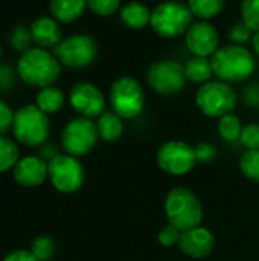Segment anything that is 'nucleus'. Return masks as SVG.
Returning a JSON list of instances; mask_svg holds the SVG:
<instances>
[{
	"mask_svg": "<svg viewBox=\"0 0 259 261\" xmlns=\"http://www.w3.org/2000/svg\"><path fill=\"white\" fill-rule=\"evenodd\" d=\"M0 60H2V46H0Z\"/></svg>",
	"mask_w": 259,
	"mask_h": 261,
	"instance_id": "nucleus-41",
	"label": "nucleus"
},
{
	"mask_svg": "<svg viewBox=\"0 0 259 261\" xmlns=\"http://www.w3.org/2000/svg\"><path fill=\"white\" fill-rule=\"evenodd\" d=\"M246 98H247L249 104H252V106L259 104V86H250L246 90Z\"/></svg>",
	"mask_w": 259,
	"mask_h": 261,
	"instance_id": "nucleus-39",
	"label": "nucleus"
},
{
	"mask_svg": "<svg viewBox=\"0 0 259 261\" xmlns=\"http://www.w3.org/2000/svg\"><path fill=\"white\" fill-rule=\"evenodd\" d=\"M218 132L223 136V139H226L227 142H234V141L240 139V136H241V132H243L241 121L232 113L224 115L220 118Z\"/></svg>",
	"mask_w": 259,
	"mask_h": 261,
	"instance_id": "nucleus-25",
	"label": "nucleus"
},
{
	"mask_svg": "<svg viewBox=\"0 0 259 261\" xmlns=\"http://www.w3.org/2000/svg\"><path fill=\"white\" fill-rule=\"evenodd\" d=\"M55 242L49 236H40L32 242L31 252L38 261H46L53 257L55 254Z\"/></svg>",
	"mask_w": 259,
	"mask_h": 261,
	"instance_id": "nucleus-27",
	"label": "nucleus"
},
{
	"mask_svg": "<svg viewBox=\"0 0 259 261\" xmlns=\"http://www.w3.org/2000/svg\"><path fill=\"white\" fill-rule=\"evenodd\" d=\"M226 0H188L192 14L202 20H211L224 9Z\"/></svg>",
	"mask_w": 259,
	"mask_h": 261,
	"instance_id": "nucleus-23",
	"label": "nucleus"
},
{
	"mask_svg": "<svg viewBox=\"0 0 259 261\" xmlns=\"http://www.w3.org/2000/svg\"><path fill=\"white\" fill-rule=\"evenodd\" d=\"M165 213L168 223L180 232L189 231L202 225L203 206L198 197L188 188H172L165 199Z\"/></svg>",
	"mask_w": 259,
	"mask_h": 261,
	"instance_id": "nucleus-3",
	"label": "nucleus"
},
{
	"mask_svg": "<svg viewBox=\"0 0 259 261\" xmlns=\"http://www.w3.org/2000/svg\"><path fill=\"white\" fill-rule=\"evenodd\" d=\"M180 236H182V232L176 226H172V225L168 223L166 226H163L160 229V232H159V242L163 246H172V245L179 243Z\"/></svg>",
	"mask_w": 259,
	"mask_h": 261,
	"instance_id": "nucleus-33",
	"label": "nucleus"
},
{
	"mask_svg": "<svg viewBox=\"0 0 259 261\" xmlns=\"http://www.w3.org/2000/svg\"><path fill=\"white\" fill-rule=\"evenodd\" d=\"M87 8V0H50L52 17L60 23H72L79 18Z\"/></svg>",
	"mask_w": 259,
	"mask_h": 261,
	"instance_id": "nucleus-18",
	"label": "nucleus"
},
{
	"mask_svg": "<svg viewBox=\"0 0 259 261\" xmlns=\"http://www.w3.org/2000/svg\"><path fill=\"white\" fill-rule=\"evenodd\" d=\"M252 46H253V50L256 52V55L259 57V31L253 34V38H252Z\"/></svg>",
	"mask_w": 259,
	"mask_h": 261,
	"instance_id": "nucleus-40",
	"label": "nucleus"
},
{
	"mask_svg": "<svg viewBox=\"0 0 259 261\" xmlns=\"http://www.w3.org/2000/svg\"><path fill=\"white\" fill-rule=\"evenodd\" d=\"M3 261H38L35 258V255L31 251H24V249H17L9 252Z\"/></svg>",
	"mask_w": 259,
	"mask_h": 261,
	"instance_id": "nucleus-36",
	"label": "nucleus"
},
{
	"mask_svg": "<svg viewBox=\"0 0 259 261\" xmlns=\"http://www.w3.org/2000/svg\"><path fill=\"white\" fill-rule=\"evenodd\" d=\"M31 35L32 41L43 49L56 47L63 40V32L60 21L53 17H38L31 24Z\"/></svg>",
	"mask_w": 259,
	"mask_h": 261,
	"instance_id": "nucleus-17",
	"label": "nucleus"
},
{
	"mask_svg": "<svg viewBox=\"0 0 259 261\" xmlns=\"http://www.w3.org/2000/svg\"><path fill=\"white\" fill-rule=\"evenodd\" d=\"M58 156V148L53 145V144H47V142H44L43 145H41V148H40V158L44 161V162H50L52 159H55Z\"/></svg>",
	"mask_w": 259,
	"mask_h": 261,
	"instance_id": "nucleus-37",
	"label": "nucleus"
},
{
	"mask_svg": "<svg viewBox=\"0 0 259 261\" xmlns=\"http://www.w3.org/2000/svg\"><path fill=\"white\" fill-rule=\"evenodd\" d=\"M99 138L105 142H116L124 133L122 118L118 116L114 112H104L96 122Z\"/></svg>",
	"mask_w": 259,
	"mask_h": 261,
	"instance_id": "nucleus-20",
	"label": "nucleus"
},
{
	"mask_svg": "<svg viewBox=\"0 0 259 261\" xmlns=\"http://www.w3.org/2000/svg\"><path fill=\"white\" fill-rule=\"evenodd\" d=\"M240 141L249 150H259V124H249L243 127Z\"/></svg>",
	"mask_w": 259,
	"mask_h": 261,
	"instance_id": "nucleus-32",
	"label": "nucleus"
},
{
	"mask_svg": "<svg viewBox=\"0 0 259 261\" xmlns=\"http://www.w3.org/2000/svg\"><path fill=\"white\" fill-rule=\"evenodd\" d=\"M18 161L17 144L6 136H0V173L14 168Z\"/></svg>",
	"mask_w": 259,
	"mask_h": 261,
	"instance_id": "nucleus-24",
	"label": "nucleus"
},
{
	"mask_svg": "<svg viewBox=\"0 0 259 261\" xmlns=\"http://www.w3.org/2000/svg\"><path fill=\"white\" fill-rule=\"evenodd\" d=\"M72 109L82 118H99L105 112V98L92 83H76L69 95Z\"/></svg>",
	"mask_w": 259,
	"mask_h": 261,
	"instance_id": "nucleus-13",
	"label": "nucleus"
},
{
	"mask_svg": "<svg viewBox=\"0 0 259 261\" xmlns=\"http://www.w3.org/2000/svg\"><path fill=\"white\" fill-rule=\"evenodd\" d=\"M11 46L14 50L17 52H26L27 49H31V43L32 41V35H31V29H26L24 26H17L9 37Z\"/></svg>",
	"mask_w": 259,
	"mask_h": 261,
	"instance_id": "nucleus-29",
	"label": "nucleus"
},
{
	"mask_svg": "<svg viewBox=\"0 0 259 261\" xmlns=\"http://www.w3.org/2000/svg\"><path fill=\"white\" fill-rule=\"evenodd\" d=\"M179 246L182 252L192 258H205L212 254L215 248V237L209 229L197 226L182 232Z\"/></svg>",
	"mask_w": 259,
	"mask_h": 261,
	"instance_id": "nucleus-15",
	"label": "nucleus"
},
{
	"mask_svg": "<svg viewBox=\"0 0 259 261\" xmlns=\"http://www.w3.org/2000/svg\"><path fill=\"white\" fill-rule=\"evenodd\" d=\"M47 176L53 188L60 193L70 194L78 191L84 184V168L75 156L58 154L47 164Z\"/></svg>",
	"mask_w": 259,
	"mask_h": 261,
	"instance_id": "nucleus-10",
	"label": "nucleus"
},
{
	"mask_svg": "<svg viewBox=\"0 0 259 261\" xmlns=\"http://www.w3.org/2000/svg\"><path fill=\"white\" fill-rule=\"evenodd\" d=\"M194 14L188 5L176 0H166L151 11L150 26L163 38H176L188 32L194 23Z\"/></svg>",
	"mask_w": 259,
	"mask_h": 261,
	"instance_id": "nucleus-4",
	"label": "nucleus"
},
{
	"mask_svg": "<svg viewBox=\"0 0 259 261\" xmlns=\"http://www.w3.org/2000/svg\"><path fill=\"white\" fill-rule=\"evenodd\" d=\"M195 148V156H197V162L200 164H209L215 159L217 156V148L211 144H206V142H202L198 144Z\"/></svg>",
	"mask_w": 259,
	"mask_h": 261,
	"instance_id": "nucleus-34",
	"label": "nucleus"
},
{
	"mask_svg": "<svg viewBox=\"0 0 259 261\" xmlns=\"http://www.w3.org/2000/svg\"><path fill=\"white\" fill-rule=\"evenodd\" d=\"M122 23L130 29H143L151 21V9L140 2H130L119 11Z\"/></svg>",
	"mask_w": 259,
	"mask_h": 261,
	"instance_id": "nucleus-19",
	"label": "nucleus"
},
{
	"mask_svg": "<svg viewBox=\"0 0 259 261\" xmlns=\"http://www.w3.org/2000/svg\"><path fill=\"white\" fill-rule=\"evenodd\" d=\"M64 93L58 89V87H53V86H49V87H44V89H40L38 95H37V107L40 110H43L46 115H50V113H56L63 109L64 106Z\"/></svg>",
	"mask_w": 259,
	"mask_h": 261,
	"instance_id": "nucleus-22",
	"label": "nucleus"
},
{
	"mask_svg": "<svg viewBox=\"0 0 259 261\" xmlns=\"http://www.w3.org/2000/svg\"><path fill=\"white\" fill-rule=\"evenodd\" d=\"M197 164L195 148L183 141H169L157 151V165L171 176L189 173Z\"/></svg>",
	"mask_w": 259,
	"mask_h": 261,
	"instance_id": "nucleus-12",
	"label": "nucleus"
},
{
	"mask_svg": "<svg viewBox=\"0 0 259 261\" xmlns=\"http://www.w3.org/2000/svg\"><path fill=\"white\" fill-rule=\"evenodd\" d=\"M195 102L198 109L211 118H221L232 113L237 106V93L229 83L221 80L202 84Z\"/></svg>",
	"mask_w": 259,
	"mask_h": 261,
	"instance_id": "nucleus-7",
	"label": "nucleus"
},
{
	"mask_svg": "<svg viewBox=\"0 0 259 261\" xmlns=\"http://www.w3.org/2000/svg\"><path fill=\"white\" fill-rule=\"evenodd\" d=\"M12 132L15 139L26 147L43 145L50 132L49 118L37 106H24L14 113Z\"/></svg>",
	"mask_w": 259,
	"mask_h": 261,
	"instance_id": "nucleus-5",
	"label": "nucleus"
},
{
	"mask_svg": "<svg viewBox=\"0 0 259 261\" xmlns=\"http://www.w3.org/2000/svg\"><path fill=\"white\" fill-rule=\"evenodd\" d=\"M99 138L96 124L89 118H75L63 130L61 144L67 154L79 158L93 150Z\"/></svg>",
	"mask_w": 259,
	"mask_h": 261,
	"instance_id": "nucleus-9",
	"label": "nucleus"
},
{
	"mask_svg": "<svg viewBox=\"0 0 259 261\" xmlns=\"http://www.w3.org/2000/svg\"><path fill=\"white\" fill-rule=\"evenodd\" d=\"M185 73L189 81L197 84H205L211 81V76L214 75L212 63L206 57H192L185 64Z\"/></svg>",
	"mask_w": 259,
	"mask_h": 261,
	"instance_id": "nucleus-21",
	"label": "nucleus"
},
{
	"mask_svg": "<svg viewBox=\"0 0 259 261\" xmlns=\"http://www.w3.org/2000/svg\"><path fill=\"white\" fill-rule=\"evenodd\" d=\"M14 179L18 185L26 188H34L41 185L47 176V162L40 156H26L20 159L12 168Z\"/></svg>",
	"mask_w": 259,
	"mask_h": 261,
	"instance_id": "nucleus-16",
	"label": "nucleus"
},
{
	"mask_svg": "<svg viewBox=\"0 0 259 261\" xmlns=\"http://www.w3.org/2000/svg\"><path fill=\"white\" fill-rule=\"evenodd\" d=\"M186 46L194 57H212L220 49V34L208 20H198L186 32Z\"/></svg>",
	"mask_w": 259,
	"mask_h": 261,
	"instance_id": "nucleus-14",
	"label": "nucleus"
},
{
	"mask_svg": "<svg viewBox=\"0 0 259 261\" xmlns=\"http://www.w3.org/2000/svg\"><path fill=\"white\" fill-rule=\"evenodd\" d=\"M240 168L247 179L259 184V150H247L241 156Z\"/></svg>",
	"mask_w": 259,
	"mask_h": 261,
	"instance_id": "nucleus-26",
	"label": "nucleus"
},
{
	"mask_svg": "<svg viewBox=\"0 0 259 261\" xmlns=\"http://www.w3.org/2000/svg\"><path fill=\"white\" fill-rule=\"evenodd\" d=\"M17 72L27 86L44 89L58 80L61 63L53 52L43 47H31L20 55Z\"/></svg>",
	"mask_w": 259,
	"mask_h": 261,
	"instance_id": "nucleus-1",
	"label": "nucleus"
},
{
	"mask_svg": "<svg viewBox=\"0 0 259 261\" xmlns=\"http://www.w3.org/2000/svg\"><path fill=\"white\" fill-rule=\"evenodd\" d=\"M241 21H244L253 32L259 31V0L241 2Z\"/></svg>",
	"mask_w": 259,
	"mask_h": 261,
	"instance_id": "nucleus-28",
	"label": "nucleus"
},
{
	"mask_svg": "<svg viewBox=\"0 0 259 261\" xmlns=\"http://www.w3.org/2000/svg\"><path fill=\"white\" fill-rule=\"evenodd\" d=\"M87 8L99 17H108L121 11V0H87Z\"/></svg>",
	"mask_w": 259,
	"mask_h": 261,
	"instance_id": "nucleus-30",
	"label": "nucleus"
},
{
	"mask_svg": "<svg viewBox=\"0 0 259 261\" xmlns=\"http://www.w3.org/2000/svg\"><path fill=\"white\" fill-rule=\"evenodd\" d=\"M214 75L224 83L246 81L255 72L256 61L253 54L240 44L220 47L211 58Z\"/></svg>",
	"mask_w": 259,
	"mask_h": 261,
	"instance_id": "nucleus-2",
	"label": "nucleus"
},
{
	"mask_svg": "<svg viewBox=\"0 0 259 261\" xmlns=\"http://www.w3.org/2000/svg\"><path fill=\"white\" fill-rule=\"evenodd\" d=\"M253 34H255V32H253L244 21H237V23H234V24L229 28L227 37H229V40H231L234 44L243 46L244 43L252 41Z\"/></svg>",
	"mask_w": 259,
	"mask_h": 261,
	"instance_id": "nucleus-31",
	"label": "nucleus"
},
{
	"mask_svg": "<svg viewBox=\"0 0 259 261\" xmlns=\"http://www.w3.org/2000/svg\"><path fill=\"white\" fill-rule=\"evenodd\" d=\"M110 106L122 119L139 116L145 106V93L140 83L133 76H121L110 87Z\"/></svg>",
	"mask_w": 259,
	"mask_h": 261,
	"instance_id": "nucleus-6",
	"label": "nucleus"
},
{
	"mask_svg": "<svg viewBox=\"0 0 259 261\" xmlns=\"http://www.w3.org/2000/svg\"><path fill=\"white\" fill-rule=\"evenodd\" d=\"M150 87L159 95H176L186 84L185 66L176 60H162L154 63L147 75Z\"/></svg>",
	"mask_w": 259,
	"mask_h": 261,
	"instance_id": "nucleus-11",
	"label": "nucleus"
},
{
	"mask_svg": "<svg viewBox=\"0 0 259 261\" xmlns=\"http://www.w3.org/2000/svg\"><path fill=\"white\" fill-rule=\"evenodd\" d=\"M14 113L11 107L0 99V136H3L9 128H12Z\"/></svg>",
	"mask_w": 259,
	"mask_h": 261,
	"instance_id": "nucleus-35",
	"label": "nucleus"
},
{
	"mask_svg": "<svg viewBox=\"0 0 259 261\" xmlns=\"http://www.w3.org/2000/svg\"><path fill=\"white\" fill-rule=\"evenodd\" d=\"M53 55L67 67L82 69L96 60L98 44L87 34H75L61 40V43L53 47Z\"/></svg>",
	"mask_w": 259,
	"mask_h": 261,
	"instance_id": "nucleus-8",
	"label": "nucleus"
},
{
	"mask_svg": "<svg viewBox=\"0 0 259 261\" xmlns=\"http://www.w3.org/2000/svg\"><path fill=\"white\" fill-rule=\"evenodd\" d=\"M12 83H14V78H12L11 69L2 67V69H0V89L6 90V89H9V87L12 86Z\"/></svg>",
	"mask_w": 259,
	"mask_h": 261,
	"instance_id": "nucleus-38",
	"label": "nucleus"
}]
</instances>
